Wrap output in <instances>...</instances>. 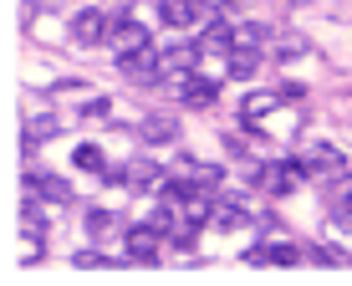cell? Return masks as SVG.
<instances>
[{"label":"cell","instance_id":"1","mask_svg":"<svg viewBox=\"0 0 352 286\" xmlns=\"http://www.w3.org/2000/svg\"><path fill=\"white\" fill-rule=\"evenodd\" d=\"M113 26H118V21L107 16V10L87 6V10H77V16H72V41H77V46H97V41H107V36H113Z\"/></svg>","mask_w":352,"mask_h":286},{"label":"cell","instance_id":"2","mask_svg":"<svg viewBox=\"0 0 352 286\" xmlns=\"http://www.w3.org/2000/svg\"><path fill=\"white\" fill-rule=\"evenodd\" d=\"M118 72H123L128 82H138V87H153L159 82V46H138V52H128V56H118Z\"/></svg>","mask_w":352,"mask_h":286},{"label":"cell","instance_id":"3","mask_svg":"<svg viewBox=\"0 0 352 286\" xmlns=\"http://www.w3.org/2000/svg\"><path fill=\"white\" fill-rule=\"evenodd\" d=\"M26 195H36V199H46V205H72V184L62 174H41V169H26Z\"/></svg>","mask_w":352,"mask_h":286},{"label":"cell","instance_id":"4","mask_svg":"<svg viewBox=\"0 0 352 286\" xmlns=\"http://www.w3.org/2000/svg\"><path fill=\"white\" fill-rule=\"evenodd\" d=\"M194 62H199V46H168L159 52V82H179L184 72H194Z\"/></svg>","mask_w":352,"mask_h":286},{"label":"cell","instance_id":"5","mask_svg":"<svg viewBox=\"0 0 352 286\" xmlns=\"http://www.w3.org/2000/svg\"><path fill=\"white\" fill-rule=\"evenodd\" d=\"M179 98H184V107H210L220 98V87H214L210 77H199V72H184V77H179Z\"/></svg>","mask_w":352,"mask_h":286},{"label":"cell","instance_id":"6","mask_svg":"<svg viewBox=\"0 0 352 286\" xmlns=\"http://www.w3.org/2000/svg\"><path fill=\"white\" fill-rule=\"evenodd\" d=\"M153 36H148V26H133V21H118L113 26V36H107V46H113L118 56H128V52H138V46H148Z\"/></svg>","mask_w":352,"mask_h":286},{"label":"cell","instance_id":"7","mask_svg":"<svg viewBox=\"0 0 352 286\" xmlns=\"http://www.w3.org/2000/svg\"><path fill=\"white\" fill-rule=\"evenodd\" d=\"M250 266H301L307 261V250H296V245H261V250H250Z\"/></svg>","mask_w":352,"mask_h":286},{"label":"cell","instance_id":"8","mask_svg":"<svg viewBox=\"0 0 352 286\" xmlns=\"http://www.w3.org/2000/svg\"><path fill=\"white\" fill-rule=\"evenodd\" d=\"M159 235L164 230H153V225H133L128 230V261H153L159 256Z\"/></svg>","mask_w":352,"mask_h":286},{"label":"cell","instance_id":"9","mask_svg":"<svg viewBox=\"0 0 352 286\" xmlns=\"http://www.w3.org/2000/svg\"><path fill=\"white\" fill-rule=\"evenodd\" d=\"M230 46H235V26L230 21H210L204 36H199V52H225L230 56Z\"/></svg>","mask_w":352,"mask_h":286},{"label":"cell","instance_id":"10","mask_svg":"<svg viewBox=\"0 0 352 286\" xmlns=\"http://www.w3.org/2000/svg\"><path fill=\"white\" fill-rule=\"evenodd\" d=\"M194 21H199V6H194V0H164V26L189 31Z\"/></svg>","mask_w":352,"mask_h":286},{"label":"cell","instance_id":"11","mask_svg":"<svg viewBox=\"0 0 352 286\" xmlns=\"http://www.w3.org/2000/svg\"><path fill=\"white\" fill-rule=\"evenodd\" d=\"M276 102H286L281 92H245V102H240V118H245V123H256V118L276 113Z\"/></svg>","mask_w":352,"mask_h":286},{"label":"cell","instance_id":"12","mask_svg":"<svg viewBox=\"0 0 352 286\" xmlns=\"http://www.w3.org/2000/svg\"><path fill=\"white\" fill-rule=\"evenodd\" d=\"M138 133H143V143H174L179 128H174V118L153 113V118H143V123H138Z\"/></svg>","mask_w":352,"mask_h":286},{"label":"cell","instance_id":"13","mask_svg":"<svg viewBox=\"0 0 352 286\" xmlns=\"http://www.w3.org/2000/svg\"><path fill=\"white\" fill-rule=\"evenodd\" d=\"M41 205H46V199H36V195L26 199V205H21V230L36 235V241L46 235V210H41Z\"/></svg>","mask_w":352,"mask_h":286},{"label":"cell","instance_id":"14","mask_svg":"<svg viewBox=\"0 0 352 286\" xmlns=\"http://www.w3.org/2000/svg\"><path fill=\"white\" fill-rule=\"evenodd\" d=\"M128 184L133 189H164V169L143 159V164H133V169H128Z\"/></svg>","mask_w":352,"mask_h":286},{"label":"cell","instance_id":"15","mask_svg":"<svg viewBox=\"0 0 352 286\" xmlns=\"http://www.w3.org/2000/svg\"><path fill=\"white\" fill-rule=\"evenodd\" d=\"M261 67V52L256 46H230V77H250Z\"/></svg>","mask_w":352,"mask_h":286},{"label":"cell","instance_id":"16","mask_svg":"<svg viewBox=\"0 0 352 286\" xmlns=\"http://www.w3.org/2000/svg\"><path fill=\"white\" fill-rule=\"evenodd\" d=\"M72 164H77V169H87V174H97L102 169V148H97V143H77V153H72Z\"/></svg>","mask_w":352,"mask_h":286},{"label":"cell","instance_id":"17","mask_svg":"<svg viewBox=\"0 0 352 286\" xmlns=\"http://www.w3.org/2000/svg\"><path fill=\"white\" fill-rule=\"evenodd\" d=\"M235 46H256V52H265V26H261V21L235 26Z\"/></svg>","mask_w":352,"mask_h":286},{"label":"cell","instance_id":"18","mask_svg":"<svg viewBox=\"0 0 352 286\" xmlns=\"http://www.w3.org/2000/svg\"><path fill=\"white\" fill-rule=\"evenodd\" d=\"M214 225H220V230H235V225H245V210L220 199V205H214Z\"/></svg>","mask_w":352,"mask_h":286},{"label":"cell","instance_id":"19","mask_svg":"<svg viewBox=\"0 0 352 286\" xmlns=\"http://www.w3.org/2000/svg\"><path fill=\"white\" fill-rule=\"evenodd\" d=\"M113 230V210H92L87 214V235H107Z\"/></svg>","mask_w":352,"mask_h":286},{"label":"cell","instance_id":"20","mask_svg":"<svg viewBox=\"0 0 352 286\" xmlns=\"http://www.w3.org/2000/svg\"><path fill=\"white\" fill-rule=\"evenodd\" d=\"M332 225H337V230H352V189H347V199H337V210H332Z\"/></svg>","mask_w":352,"mask_h":286},{"label":"cell","instance_id":"21","mask_svg":"<svg viewBox=\"0 0 352 286\" xmlns=\"http://www.w3.org/2000/svg\"><path fill=\"white\" fill-rule=\"evenodd\" d=\"M311 261H322V266H342V250H332V245H317V250H311Z\"/></svg>","mask_w":352,"mask_h":286},{"label":"cell","instance_id":"22","mask_svg":"<svg viewBox=\"0 0 352 286\" xmlns=\"http://www.w3.org/2000/svg\"><path fill=\"white\" fill-rule=\"evenodd\" d=\"M107 113H113V107H107V98H92L87 107H82V118H107Z\"/></svg>","mask_w":352,"mask_h":286},{"label":"cell","instance_id":"23","mask_svg":"<svg viewBox=\"0 0 352 286\" xmlns=\"http://www.w3.org/2000/svg\"><path fill=\"white\" fill-rule=\"evenodd\" d=\"M77 266H82V271H92V266H107V256H97V250H82V256H77Z\"/></svg>","mask_w":352,"mask_h":286},{"label":"cell","instance_id":"24","mask_svg":"<svg viewBox=\"0 0 352 286\" xmlns=\"http://www.w3.org/2000/svg\"><path fill=\"white\" fill-rule=\"evenodd\" d=\"M281 98H286V102H301V98H307V87H301V82H286Z\"/></svg>","mask_w":352,"mask_h":286}]
</instances>
